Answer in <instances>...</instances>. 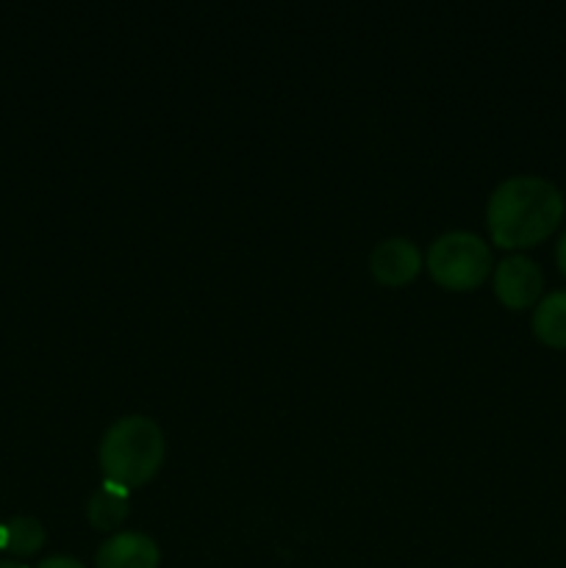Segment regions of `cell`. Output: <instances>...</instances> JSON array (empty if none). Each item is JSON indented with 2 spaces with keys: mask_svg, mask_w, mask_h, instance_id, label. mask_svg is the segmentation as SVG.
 Listing matches in <instances>:
<instances>
[{
  "mask_svg": "<svg viewBox=\"0 0 566 568\" xmlns=\"http://www.w3.org/2000/svg\"><path fill=\"white\" fill-rule=\"evenodd\" d=\"M564 194L538 175H514L497 183L486 205L488 233L499 247H533L564 220Z\"/></svg>",
  "mask_w": 566,
  "mask_h": 568,
  "instance_id": "obj_1",
  "label": "cell"
},
{
  "mask_svg": "<svg viewBox=\"0 0 566 568\" xmlns=\"http://www.w3.org/2000/svg\"><path fill=\"white\" fill-rule=\"evenodd\" d=\"M161 460H164V433L150 416H122L100 438L103 480L122 488L150 480L159 471Z\"/></svg>",
  "mask_w": 566,
  "mask_h": 568,
  "instance_id": "obj_2",
  "label": "cell"
},
{
  "mask_svg": "<svg viewBox=\"0 0 566 568\" xmlns=\"http://www.w3.org/2000/svg\"><path fill=\"white\" fill-rule=\"evenodd\" d=\"M427 270L444 288H475L492 270V250L477 233L447 231L427 247Z\"/></svg>",
  "mask_w": 566,
  "mask_h": 568,
  "instance_id": "obj_3",
  "label": "cell"
},
{
  "mask_svg": "<svg viewBox=\"0 0 566 568\" xmlns=\"http://www.w3.org/2000/svg\"><path fill=\"white\" fill-rule=\"evenodd\" d=\"M542 266L527 255H508L494 270V292L508 308H527L542 297Z\"/></svg>",
  "mask_w": 566,
  "mask_h": 568,
  "instance_id": "obj_4",
  "label": "cell"
},
{
  "mask_svg": "<svg viewBox=\"0 0 566 568\" xmlns=\"http://www.w3.org/2000/svg\"><path fill=\"white\" fill-rule=\"evenodd\" d=\"M422 255L411 239L388 236L381 244H375L370 255V270L386 286H403L420 272Z\"/></svg>",
  "mask_w": 566,
  "mask_h": 568,
  "instance_id": "obj_5",
  "label": "cell"
},
{
  "mask_svg": "<svg viewBox=\"0 0 566 568\" xmlns=\"http://www.w3.org/2000/svg\"><path fill=\"white\" fill-rule=\"evenodd\" d=\"M98 568H159V544L137 530L114 532L98 549Z\"/></svg>",
  "mask_w": 566,
  "mask_h": 568,
  "instance_id": "obj_6",
  "label": "cell"
},
{
  "mask_svg": "<svg viewBox=\"0 0 566 568\" xmlns=\"http://www.w3.org/2000/svg\"><path fill=\"white\" fill-rule=\"evenodd\" d=\"M128 514V488L103 480L98 491L89 497L87 516L98 530H114Z\"/></svg>",
  "mask_w": 566,
  "mask_h": 568,
  "instance_id": "obj_7",
  "label": "cell"
},
{
  "mask_svg": "<svg viewBox=\"0 0 566 568\" xmlns=\"http://www.w3.org/2000/svg\"><path fill=\"white\" fill-rule=\"evenodd\" d=\"M533 333L549 347H566V292H549L533 311Z\"/></svg>",
  "mask_w": 566,
  "mask_h": 568,
  "instance_id": "obj_8",
  "label": "cell"
},
{
  "mask_svg": "<svg viewBox=\"0 0 566 568\" xmlns=\"http://www.w3.org/2000/svg\"><path fill=\"white\" fill-rule=\"evenodd\" d=\"M44 527L33 516H14L0 525V549L17 558H31L42 549Z\"/></svg>",
  "mask_w": 566,
  "mask_h": 568,
  "instance_id": "obj_9",
  "label": "cell"
},
{
  "mask_svg": "<svg viewBox=\"0 0 566 568\" xmlns=\"http://www.w3.org/2000/svg\"><path fill=\"white\" fill-rule=\"evenodd\" d=\"M37 568H87L81 560L70 558V555H53V558H44Z\"/></svg>",
  "mask_w": 566,
  "mask_h": 568,
  "instance_id": "obj_10",
  "label": "cell"
},
{
  "mask_svg": "<svg viewBox=\"0 0 566 568\" xmlns=\"http://www.w3.org/2000/svg\"><path fill=\"white\" fill-rule=\"evenodd\" d=\"M555 258H558V266H560V272H564V275H566V231L560 233V239H558V247H555Z\"/></svg>",
  "mask_w": 566,
  "mask_h": 568,
  "instance_id": "obj_11",
  "label": "cell"
},
{
  "mask_svg": "<svg viewBox=\"0 0 566 568\" xmlns=\"http://www.w3.org/2000/svg\"><path fill=\"white\" fill-rule=\"evenodd\" d=\"M0 568H26V566L17 564V560H0Z\"/></svg>",
  "mask_w": 566,
  "mask_h": 568,
  "instance_id": "obj_12",
  "label": "cell"
}]
</instances>
